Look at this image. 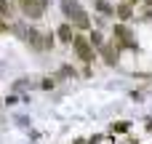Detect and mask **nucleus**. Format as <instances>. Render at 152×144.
Segmentation results:
<instances>
[{"label":"nucleus","instance_id":"obj_3","mask_svg":"<svg viewBox=\"0 0 152 144\" xmlns=\"http://www.w3.org/2000/svg\"><path fill=\"white\" fill-rule=\"evenodd\" d=\"M75 51H77V56H80L83 61H91V59H94V51H91L88 40L80 37V35H75Z\"/></svg>","mask_w":152,"mask_h":144},{"label":"nucleus","instance_id":"obj_7","mask_svg":"<svg viewBox=\"0 0 152 144\" xmlns=\"http://www.w3.org/2000/svg\"><path fill=\"white\" fill-rule=\"evenodd\" d=\"M102 53H104V59H107V64H115V61H118V59H115V51H112L110 45H104V48H102Z\"/></svg>","mask_w":152,"mask_h":144},{"label":"nucleus","instance_id":"obj_12","mask_svg":"<svg viewBox=\"0 0 152 144\" xmlns=\"http://www.w3.org/2000/svg\"><path fill=\"white\" fill-rule=\"evenodd\" d=\"M128 3H136V0H128Z\"/></svg>","mask_w":152,"mask_h":144},{"label":"nucleus","instance_id":"obj_8","mask_svg":"<svg viewBox=\"0 0 152 144\" xmlns=\"http://www.w3.org/2000/svg\"><path fill=\"white\" fill-rule=\"evenodd\" d=\"M0 13H3L5 19H11V5H8L5 0H0Z\"/></svg>","mask_w":152,"mask_h":144},{"label":"nucleus","instance_id":"obj_2","mask_svg":"<svg viewBox=\"0 0 152 144\" xmlns=\"http://www.w3.org/2000/svg\"><path fill=\"white\" fill-rule=\"evenodd\" d=\"M43 5H45V0H21V11L29 19H40L43 16Z\"/></svg>","mask_w":152,"mask_h":144},{"label":"nucleus","instance_id":"obj_9","mask_svg":"<svg viewBox=\"0 0 152 144\" xmlns=\"http://www.w3.org/2000/svg\"><path fill=\"white\" fill-rule=\"evenodd\" d=\"M96 8H99L102 13H112V8H110V5H107L104 0H96Z\"/></svg>","mask_w":152,"mask_h":144},{"label":"nucleus","instance_id":"obj_4","mask_svg":"<svg viewBox=\"0 0 152 144\" xmlns=\"http://www.w3.org/2000/svg\"><path fill=\"white\" fill-rule=\"evenodd\" d=\"M118 43H120V45H131V48H134L131 29H128V27H123V24H120V27H115V45H118Z\"/></svg>","mask_w":152,"mask_h":144},{"label":"nucleus","instance_id":"obj_1","mask_svg":"<svg viewBox=\"0 0 152 144\" xmlns=\"http://www.w3.org/2000/svg\"><path fill=\"white\" fill-rule=\"evenodd\" d=\"M61 11H64V13L69 16V21H75L80 29H86V27H88V16L83 13V8H80L75 0H61Z\"/></svg>","mask_w":152,"mask_h":144},{"label":"nucleus","instance_id":"obj_10","mask_svg":"<svg viewBox=\"0 0 152 144\" xmlns=\"http://www.w3.org/2000/svg\"><path fill=\"white\" fill-rule=\"evenodd\" d=\"M3 29H5V24H3V21H0V32H3Z\"/></svg>","mask_w":152,"mask_h":144},{"label":"nucleus","instance_id":"obj_5","mask_svg":"<svg viewBox=\"0 0 152 144\" xmlns=\"http://www.w3.org/2000/svg\"><path fill=\"white\" fill-rule=\"evenodd\" d=\"M115 13H118L123 21H126V19H131V8H128V5H118V8H115Z\"/></svg>","mask_w":152,"mask_h":144},{"label":"nucleus","instance_id":"obj_6","mask_svg":"<svg viewBox=\"0 0 152 144\" xmlns=\"http://www.w3.org/2000/svg\"><path fill=\"white\" fill-rule=\"evenodd\" d=\"M59 37L67 43V40H72V29H69V24H64V27H59Z\"/></svg>","mask_w":152,"mask_h":144},{"label":"nucleus","instance_id":"obj_11","mask_svg":"<svg viewBox=\"0 0 152 144\" xmlns=\"http://www.w3.org/2000/svg\"><path fill=\"white\" fill-rule=\"evenodd\" d=\"M147 5H150V8H152V0H147Z\"/></svg>","mask_w":152,"mask_h":144}]
</instances>
